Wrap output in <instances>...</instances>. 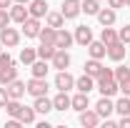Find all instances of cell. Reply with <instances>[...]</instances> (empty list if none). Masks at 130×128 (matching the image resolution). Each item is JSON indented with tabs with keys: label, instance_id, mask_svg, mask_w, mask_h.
Returning a JSON list of instances; mask_svg holds the SVG:
<instances>
[{
	"label": "cell",
	"instance_id": "obj_27",
	"mask_svg": "<svg viewBox=\"0 0 130 128\" xmlns=\"http://www.w3.org/2000/svg\"><path fill=\"white\" fill-rule=\"evenodd\" d=\"M55 35H58L55 28H45V30H40V40H43V43H53V45H55Z\"/></svg>",
	"mask_w": 130,
	"mask_h": 128
},
{
	"label": "cell",
	"instance_id": "obj_7",
	"mask_svg": "<svg viewBox=\"0 0 130 128\" xmlns=\"http://www.w3.org/2000/svg\"><path fill=\"white\" fill-rule=\"evenodd\" d=\"M23 30L28 38H38L40 35V23H38V18H28L25 23H23Z\"/></svg>",
	"mask_w": 130,
	"mask_h": 128
},
{
	"label": "cell",
	"instance_id": "obj_24",
	"mask_svg": "<svg viewBox=\"0 0 130 128\" xmlns=\"http://www.w3.org/2000/svg\"><path fill=\"white\" fill-rule=\"evenodd\" d=\"M80 123H83V126H95V123H98V113H90L88 108L80 111Z\"/></svg>",
	"mask_w": 130,
	"mask_h": 128
},
{
	"label": "cell",
	"instance_id": "obj_23",
	"mask_svg": "<svg viewBox=\"0 0 130 128\" xmlns=\"http://www.w3.org/2000/svg\"><path fill=\"white\" fill-rule=\"evenodd\" d=\"M70 106L75 108V111H85L88 108V93H80V96H75L70 100Z\"/></svg>",
	"mask_w": 130,
	"mask_h": 128
},
{
	"label": "cell",
	"instance_id": "obj_37",
	"mask_svg": "<svg viewBox=\"0 0 130 128\" xmlns=\"http://www.w3.org/2000/svg\"><path fill=\"white\" fill-rule=\"evenodd\" d=\"M8 100H10L8 91H5V88H0V106H8Z\"/></svg>",
	"mask_w": 130,
	"mask_h": 128
},
{
	"label": "cell",
	"instance_id": "obj_29",
	"mask_svg": "<svg viewBox=\"0 0 130 128\" xmlns=\"http://www.w3.org/2000/svg\"><path fill=\"white\" fill-rule=\"evenodd\" d=\"M115 40H118L115 30H110V25H105V28H103V43H105V45H110V43H115Z\"/></svg>",
	"mask_w": 130,
	"mask_h": 128
},
{
	"label": "cell",
	"instance_id": "obj_38",
	"mask_svg": "<svg viewBox=\"0 0 130 128\" xmlns=\"http://www.w3.org/2000/svg\"><path fill=\"white\" fill-rule=\"evenodd\" d=\"M120 91H123L125 96H130V78H125L123 83H120Z\"/></svg>",
	"mask_w": 130,
	"mask_h": 128
},
{
	"label": "cell",
	"instance_id": "obj_31",
	"mask_svg": "<svg viewBox=\"0 0 130 128\" xmlns=\"http://www.w3.org/2000/svg\"><path fill=\"white\" fill-rule=\"evenodd\" d=\"M18 118H20V123H32V118H35V108H23Z\"/></svg>",
	"mask_w": 130,
	"mask_h": 128
},
{
	"label": "cell",
	"instance_id": "obj_35",
	"mask_svg": "<svg viewBox=\"0 0 130 128\" xmlns=\"http://www.w3.org/2000/svg\"><path fill=\"white\" fill-rule=\"evenodd\" d=\"M8 23H10V15L5 13V8H0V30H3V28H5Z\"/></svg>",
	"mask_w": 130,
	"mask_h": 128
},
{
	"label": "cell",
	"instance_id": "obj_39",
	"mask_svg": "<svg viewBox=\"0 0 130 128\" xmlns=\"http://www.w3.org/2000/svg\"><path fill=\"white\" fill-rule=\"evenodd\" d=\"M125 5V0H110V8H123Z\"/></svg>",
	"mask_w": 130,
	"mask_h": 128
},
{
	"label": "cell",
	"instance_id": "obj_34",
	"mask_svg": "<svg viewBox=\"0 0 130 128\" xmlns=\"http://www.w3.org/2000/svg\"><path fill=\"white\" fill-rule=\"evenodd\" d=\"M20 60H23V63H32V60H35V50H32V48H25L23 53H20Z\"/></svg>",
	"mask_w": 130,
	"mask_h": 128
},
{
	"label": "cell",
	"instance_id": "obj_43",
	"mask_svg": "<svg viewBox=\"0 0 130 128\" xmlns=\"http://www.w3.org/2000/svg\"><path fill=\"white\" fill-rule=\"evenodd\" d=\"M125 5H130V0H125Z\"/></svg>",
	"mask_w": 130,
	"mask_h": 128
},
{
	"label": "cell",
	"instance_id": "obj_4",
	"mask_svg": "<svg viewBox=\"0 0 130 128\" xmlns=\"http://www.w3.org/2000/svg\"><path fill=\"white\" fill-rule=\"evenodd\" d=\"M18 40H20V35H18V30H13V28H3L0 30V43L3 45H8V48H13V45H18Z\"/></svg>",
	"mask_w": 130,
	"mask_h": 128
},
{
	"label": "cell",
	"instance_id": "obj_22",
	"mask_svg": "<svg viewBox=\"0 0 130 128\" xmlns=\"http://www.w3.org/2000/svg\"><path fill=\"white\" fill-rule=\"evenodd\" d=\"M63 13H48V25L50 28H55V30H60L63 28Z\"/></svg>",
	"mask_w": 130,
	"mask_h": 128
},
{
	"label": "cell",
	"instance_id": "obj_18",
	"mask_svg": "<svg viewBox=\"0 0 130 128\" xmlns=\"http://www.w3.org/2000/svg\"><path fill=\"white\" fill-rule=\"evenodd\" d=\"M75 85H78V91H80V93H88V91H93V75H88V73H85L83 78L75 80Z\"/></svg>",
	"mask_w": 130,
	"mask_h": 128
},
{
	"label": "cell",
	"instance_id": "obj_32",
	"mask_svg": "<svg viewBox=\"0 0 130 128\" xmlns=\"http://www.w3.org/2000/svg\"><path fill=\"white\" fill-rule=\"evenodd\" d=\"M5 108H8V113H10V116H20V111H23V106L18 103V98L8 100V106H5Z\"/></svg>",
	"mask_w": 130,
	"mask_h": 128
},
{
	"label": "cell",
	"instance_id": "obj_2",
	"mask_svg": "<svg viewBox=\"0 0 130 128\" xmlns=\"http://www.w3.org/2000/svg\"><path fill=\"white\" fill-rule=\"evenodd\" d=\"M18 78V70L13 68V58L5 53L0 55V83H10V80Z\"/></svg>",
	"mask_w": 130,
	"mask_h": 128
},
{
	"label": "cell",
	"instance_id": "obj_25",
	"mask_svg": "<svg viewBox=\"0 0 130 128\" xmlns=\"http://www.w3.org/2000/svg\"><path fill=\"white\" fill-rule=\"evenodd\" d=\"M80 10H85L88 15H98L100 13V5H98V0H85L80 5Z\"/></svg>",
	"mask_w": 130,
	"mask_h": 128
},
{
	"label": "cell",
	"instance_id": "obj_40",
	"mask_svg": "<svg viewBox=\"0 0 130 128\" xmlns=\"http://www.w3.org/2000/svg\"><path fill=\"white\" fill-rule=\"evenodd\" d=\"M120 123H123V126H128V128H130V118H128V116H123V121H120Z\"/></svg>",
	"mask_w": 130,
	"mask_h": 128
},
{
	"label": "cell",
	"instance_id": "obj_6",
	"mask_svg": "<svg viewBox=\"0 0 130 128\" xmlns=\"http://www.w3.org/2000/svg\"><path fill=\"white\" fill-rule=\"evenodd\" d=\"M78 13H80V3L78 0H65L63 3V18H78Z\"/></svg>",
	"mask_w": 130,
	"mask_h": 128
},
{
	"label": "cell",
	"instance_id": "obj_11",
	"mask_svg": "<svg viewBox=\"0 0 130 128\" xmlns=\"http://www.w3.org/2000/svg\"><path fill=\"white\" fill-rule=\"evenodd\" d=\"M28 15H30V13H28V8H25L23 3H18L15 8H13V13H10V20H15V23H25Z\"/></svg>",
	"mask_w": 130,
	"mask_h": 128
},
{
	"label": "cell",
	"instance_id": "obj_19",
	"mask_svg": "<svg viewBox=\"0 0 130 128\" xmlns=\"http://www.w3.org/2000/svg\"><path fill=\"white\" fill-rule=\"evenodd\" d=\"M98 20H100L103 25H113V23H115V10H113V8L100 10V13H98Z\"/></svg>",
	"mask_w": 130,
	"mask_h": 128
},
{
	"label": "cell",
	"instance_id": "obj_33",
	"mask_svg": "<svg viewBox=\"0 0 130 128\" xmlns=\"http://www.w3.org/2000/svg\"><path fill=\"white\" fill-rule=\"evenodd\" d=\"M113 75H115V80H118V85H120V83H123L125 78H130V68H118Z\"/></svg>",
	"mask_w": 130,
	"mask_h": 128
},
{
	"label": "cell",
	"instance_id": "obj_42",
	"mask_svg": "<svg viewBox=\"0 0 130 128\" xmlns=\"http://www.w3.org/2000/svg\"><path fill=\"white\" fill-rule=\"evenodd\" d=\"M15 3H23V5H25V3H30V0H15Z\"/></svg>",
	"mask_w": 130,
	"mask_h": 128
},
{
	"label": "cell",
	"instance_id": "obj_44",
	"mask_svg": "<svg viewBox=\"0 0 130 128\" xmlns=\"http://www.w3.org/2000/svg\"><path fill=\"white\" fill-rule=\"evenodd\" d=\"M0 45H3V43H0Z\"/></svg>",
	"mask_w": 130,
	"mask_h": 128
},
{
	"label": "cell",
	"instance_id": "obj_17",
	"mask_svg": "<svg viewBox=\"0 0 130 128\" xmlns=\"http://www.w3.org/2000/svg\"><path fill=\"white\" fill-rule=\"evenodd\" d=\"M38 113H48V111H53V103H50L45 96H38L35 98V106H32Z\"/></svg>",
	"mask_w": 130,
	"mask_h": 128
},
{
	"label": "cell",
	"instance_id": "obj_8",
	"mask_svg": "<svg viewBox=\"0 0 130 128\" xmlns=\"http://www.w3.org/2000/svg\"><path fill=\"white\" fill-rule=\"evenodd\" d=\"M73 85H75L73 75H68L65 70H63V73H58V78H55V88H58V91H70Z\"/></svg>",
	"mask_w": 130,
	"mask_h": 128
},
{
	"label": "cell",
	"instance_id": "obj_16",
	"mask_svg": "<svg viewBox=\"0 0 130 128\" xmlns=\"http://www.w3.org/2000/svg\"><path fill=\"white\" fill-rule=\"evenodd\" d=\"M70 43H73V35H70L68 30H58V35H55V48H63L65 50Z\"/></svg>",
	"mask_w": 130,
	"mask_h": 128
},
{
	"label": "cell",
	"instance_id": "obj_20",
	"mask_svg": "<svg viewBox=\"0 0 130 128\" xmlns=\"http://www.w3.org/2000/svg\"><path fill=\"white\" fill-rule=\"evenodd\" d=\"M53 108H55V111H65V108H70V98L65 96V91H60V96L53 100Z\"/></svg>",
	"mask_w": 130,
	"mask_h": 128
},
{
	"label": "cell",
	"instance_id": "obj_13",
	"mask_svg": "<svg viewBox=\"0 0 130 128\" xmlns=\"http://www.w3.org/2000/svg\"><path fill=\"white\" fill-rule=\"evenodd\" d=\"M75 40H78L80 45H88V43L93 40V33H90V28H88V25H80V28L75 30Z\"/></svg>",
	"mask_w": 130,
	"mask_h": 128
},
{
	"label": "cell",
	"instance_id": "obj_30",
	"mask_svg": "<svg viewBox=\"0 0 130 128\" xmlns=\"http://www.w3.org/2000/svg\"><path fill=\"white\" fill-rule=\"evenodd\" d=\"M115 111L120 113V116H128V113H130V100H128V96L118 100V106H115Z\"/></svg>",
	"mask_w": 130,
	"mask_h": 128
},
{
	"label": "cell",
	"instance_id": "obj_14",
	"mask_svg": "<svg viewBox=\"0 0 130 128\" xmlns=\"http://www.w3.org/2000/svg\"><path fill=\"white\" fill-rule=\"evenodd\" d=\"M88 50H90V55H93V58L100 60V58L108 53V45H105L103 40H100V43H93V40H90V43H88Z\"/></svg>",
	"mask_w": 130,
	"mask_h": 128
},
{
	"label": "cell",
	"instance_id": "obj_5",
	"mask_svg": "<svg viewBox=\"0 0 130 128\" xmlns=\"http://www.w3.org/2000/svg\"><path fill=\"white\" fill-rule=\"evenodd\" d=\"M108 55H110L113 60H123V58H125V43H123V40L110 43V45H108Z\"/></svg>",
	"mask_w": 130,
	"mask_h": 128
},
{
	"label": "cell",
	"instance_id": "obj_36",
	"mask_svg": "<svg viewBox=\"0 0 130 128\" xmlns=\"http://www.w3.org/2000/svg\"><path fill=\"white\" fill-rule=\"evenodd\" d=\"M120 40H123V43H130V25H125V28L120 30Z\"/></svg>",
	"mask_w": 130,
	"mask_h": 128
},
{
	"label": "cell",
	"instance_id": "obj_21",
	"mask_svg": "<svg viewBox=\"0 0 130 128\" xmlns=\"http://www.w3.org/2000/svg\"><path fill=\"white\" fill-rule=\"evenodd\" d=\"M55 45H53V43H43V45H40V48H38V55H40V58H43V60H48V58H53V55H55Z\"/></svg>",
	"mask_w": 130,
	"mask_h": 128
},
{
	"label": "cell",
	"instance_id": "obj_15",
	"mask_svg": "<svg viewBox=\"0 0 130 128\" xmlns=\"http://www.w3.org/2000/svg\"><path fill=\"white\" fill-rule=\"evenodd\" d=\"M95 108H98V116H110V113L115 111V106L110 103V100H108V96H103V98H100Z\"/></svg>",
	"mask_w": 130,
	"mask_h": 128
},
{
	"label": "cell",
	"instance_id": "obj_10",
	"mask_svg": "<svg viewBox=\"0 0 130 128\" xmlns=\"http://www.w3.org/2000/svg\"><path fill=\"white\" fill-rule=\"evenodd\" d=\"M28 13H30L32 18H43V15H48V3H45V0H32Z\"/></svg>",
	"mask_w": 130,
	"mask_h": 128
},
{
	"label": "cell",
	"instance_id": "obj_28",
	"mask_svg": "<svg viewBox=\"0 0 130 128\" xmlns=\"http://www.w3.org/2000/svg\"><path fill=\"white\" fill-rule=\"evenodd\" d=\"M45 73H48L45 60H40V63H35V60H32V75H35V78H45Z\"/></svg>",
	"mask_w": 130,
	"mask_h": 128
},
{
	"label": "cell",
	"instance_id": "obj_9",
	"mask_svg": "<svg viewBox=\"0 0 130 128\" xmlns=\"http://www.w3.org/2000/svg\"><path fill=\"white\" fill-rule=\"evenodd\" d=\"M53 65L60 68V70H65V68L70 65V55H68L63 48H58V50H55V55H53Z\"/></svg>",
	"mask_w": 130,
	"mask_h": 128
},
{
	"label": "cell",
	"instance_id": "obj_1",
	"mask_svg": "<svg viewBox=\"0 0 130 128\" xmlns=\"http://www.w3.org/2000/svg\"><path fill=\"white\" fill-rule=\"evenodd\" d=\"M98 78H100V85H98V91H100L103 96H108V98H110V96H115V91H118L120 85H118V80H115L113 70H108V68H103V73H100Z\"/></svg>",
	"mask_w": 130,
	"mask_h": 128
},
{
	"label": "cell",
	"instance_id": "obj_26",
	"mask_svg": "<svg viewBox=\"0 0 130 128\" xmlns=\"http://www.w3.org/2000/svg\"><path fill=\"white\" fill-rule=\"evenodd\" d=\"M85 73H88V75H100V73H103V65L98 63V58H93L90 63H85Z\"/></svg>",
	"mask_w": 130,
	"mask_h": 128
},
{
	"label": "cell",
	"instance_id": "obj_12",
	"mask_svg": "<svg viewBox=\"0 0 130 128\" xmlns=\"http://www.w3.org/2000/svg\"><path fill=\"white\" fill-rule=\"evenodd\" d=\"M25 91H28V88H25V83H20L18 78L10 80V85H8V96H10V98H20Z\"/></svg>",
	"mask_w": 130,
	"mask_h": 128
},
{
	"label": "cell",
	"instance_id": "obj_3",
	"mask_svg": "<svg viewBox=\"0 0 130 128\" xmlns=\"http://www.w3.org/2000/svg\"><path fill=\"white\" fill-rule=\"evenodd\" d=\"M25 88H28V93H30V96L38 98V96H45V91H48V83H45V78H35V75H32V80L25 85Z\"/></svg>",
	"mask_w": 130,
	"mask_h": 128
},
{
	"label": "cell",
	"instance_id": "obj_41",
	"mask_svg": "<svg viewBox=\"0 0 130 128\" xmlns=\"http://www.w3.org/2000/svg\"><path fill=\"white\" fill-rule=\"evenodd\" d=\"M10 5V0H0V8H8Z\"/></svg>",
	"mask_w": 130,
	"mask_h": 128
}]
</instances>
